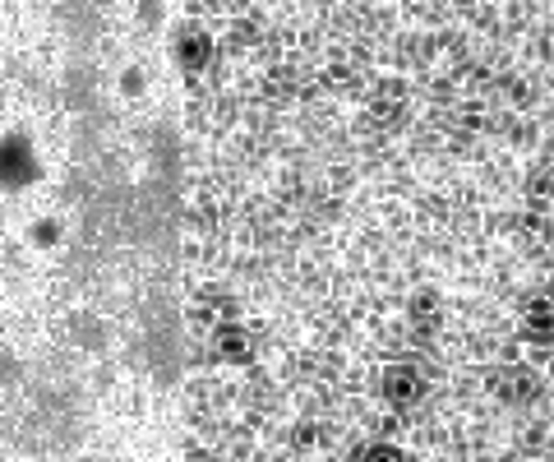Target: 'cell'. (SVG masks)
I'll use <instances>...</instances> for the list:
<instances>
[{
	"label": "cell",
	"mask_w": 554,
	"mask_h": 462,
	"mask_svg": "<svg viewBox=\"0 0 554 462\" xmlns=\"http://www.w3.org/2000/svg\"><path fill=\"white\" fill-rule=\"evenodd\" d=\"M383 393H388V402H393V407H416V402H421V393H425V384H421V374H416V370L393 365V370L383 374Z\"/></svg>",
	"instance_id": "cell-1"
},
{
	"label": "cell",
	"mask_w": 554,
	"mask_h": 462,
	"mask_svg": "<svg viewBox=\"0 0 554 462\" xmlns=\"http://www.w3.org/2000/svg\"><path fill=\"white\" fill-rule=\"evenodd\" d=\"M494 393L508 398V402H526V398L536 393V384H532V374H526V370H508V374L494 379Z\"/></svg>",
	"instance_id": "cell-2"
},
{
	"label": "cell",
	"mask_w": 554,
	"mask_h": 462,
	"mask_svg": "<svg viewBox=\"0 0 554 462\" xmlns=\"http://www.w3.org/2000/svg\"><path fill=\"white\" fill-rule=\"evenodd\" d=\"M526 333L541 338V342H554V306H536L526 315Z\"/></svg>",
	"instance_id": "cell-3"
},
{
	"label": "cell",
	"mask_w": 554,
	"mask_h": 462,
	"mask_svg": "<svg viewBox=\"0 0 554 462\" xmlns=\"http://www.w3.org/2000/svg\"><path fill=\"white\" fill-rule=\"evenodd\" d=\"M434 319H439V315H434V306H430V301H421V306H416V323H425V329H434Z\"/></svg>",
	"instance_id": "cell-4"
}]
</instances>
